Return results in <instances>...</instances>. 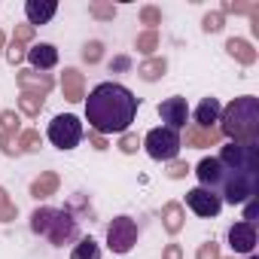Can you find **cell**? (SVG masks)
<instances>
[{
  "instance_id": "cell-1",
  "label": "cell",
  "mask_w": 259,
  "mask_h": 259,
  "mask_svg": "<svg viewBox=\"0 0 259 259\" xmlns=\"http://www.w3.org/2000/svg\"><path fill=\"white\" fill-rule=\"evenodd\" d=\"M141 101L122 82H98L85 98V122L92 135H125L138 116Z\"/></svg>"
},
{
  "instance_id": "cell-2",
  "label": "cell",
  "mask_w": 259,
  "mask_h": 259,
  "mask_svg": "<svg viewBox=\"0 0 259 259\" xmlns=\"http://www.w3.org/2000/svg\"><path fill=\"white\" fill-rule=\"evenodd\" d=\"M220 135L241 141V144H256L259 138V98L256 95H241L220 113Z\"/></svg>"
},
{
  "instance_id": "cell-3",
  "label": "cell",
  "mask_w": 259,
  "mask_h": 259,
  "mask_svg": "<svg viewBox=\"0 0 259 259\" xmlns=\"http://www.w3.org/2000/svg\"><path fill=\"white\" fill-rule=\"evenodd\" d=\"M31 232L40 235V238H46L52 247H64V244H70V241L79 238V220L67 207H49V204H43V207H37L31 213Z\"/></svg>"
},
{
  "instance_id": "cell-4",
  "label": "cell",
  "mask_w": 259,
  "mask_h": 259,
  "mask_svg": "<svg viewBox=\"0 0 259 259\" xmlns=\"http://www.w3.org/2000/svg\"><path fill=\"white\" fill-rule=\"evenodd\" d=\"M46 138H49V144H52L55 150L67 153V150H76V147L82 144V138H85V128H82L79 116H73V113H58V116L49 122V132H46Z\"/></svg>"
},
{
  "instance_id": "cell-5",
  "label": "cell",
  "mask_w": 259,
  "mask_h": 259,
  "mask_svg": "<svg viewBox=\"0 0 259 259\" xmlns=\"http://www.w3.org/2000/svg\"><path fill=\"white\" fill-rule=\"evenodd\" d=\"M220 165L226 171H238V174H259V144H241V141H229L220 150Z\"/></svg>"
},
{
  "instance_id": "cell-6",
  "label": "cell",
  "mask_w": 259,
  "mask_h": 259,
  "mask_svg": "<svg viewBox=\"0 0 259 259\" xmlns=\"http://www.w3.org/2000/svg\"><path fill=\"white\" fill-rule=\"evenodd\" d=\"M141 147H147L150 159L156 162H174L183 141H180V132H174V128H153V132H147V138L141 141Z\"/></svg>"
},
{
  "instance_id": "cell-7",
  "label": "cell",
  "mask_w": 259,
  "mask_h": 259,
  "mask_svg": "<svg viewBox=\"0 0 259 259\" xmlns=\"http://www.w3.org/2000/svg\"><path fill=\"white\" fill-rule=\"evenodd\" d=\"M138 244V223L132 217H113L110 226H107V247L116 253V256H125V253H132Z\"/></svg>"
},
{
  "instance_id": "cell-8",
  "label": "cell",
  "mask_w": 259,
  "mask_h": 259,
  "mask_svg": "<svg viewBox=\"0 0 259 259\" xmlns=\"http://www.w3.org/2000/svg\"><path fill=\"white\" fill-rule=\"evenodd\" d=\"M186 207L195 213V217H217L220 210H223V201H220V195L217 192H210V189H204V186H195V189H189L186 192Z\"/></svg>"
},
{
  "instance_id": "cell-9",
  "label": "cell",
  "mask_w": 259,
  "mask_h": 259,
  "mask_svg": "<svg viewBox=\"0 0 259 259\" xmlns=\"http://www.w3.org/2000/svg\"><path fill=\"white\" fill-rule=\"evenodd\" d=\"M159 116H162V122H168V128H174V132L186 128V122H189V104H186V98H180V95L165 98L159 104Z\"/></svg>"
},
{
  "instance_id": "cell-10",
  "label": "cell",
  "mask_w": 259,
  "mask_h": 259,
  "mask_svg": "<svg viewBox=\"0 0 259 259\" xmlns=\"http://www.w3.org/2000/svg\"><path fill=\"white\" fill-rule=\"evenodd\" d=\"M226 241H229V247H232V253H253V247H256V223H235V226H229V232H226Z\"/></svg>"
},
{
  "instance_id": "cell-11",
  "label": "cell",
  "mask_w": 259,
  "mask_h": 259,
  "mask_svg": "<svg viewBox=\"0 0 259 259\" xmlns=\"http://www.w3.org/2000/svg\"><path fill=\"white\" fill-rule=\"evenodd\" d=\"M16 82H19L22 92L43 95V98H46V92H52V85H55V79H52L49 73H40V70H19V73H16Z\"/></svg>"
},
{
  "instance_id": "cell-12",
  "label": "cell",
  "mask_w": 259,
  "mask_h": 259,
  "mask_svg": "<svg viewBox=\"0 0 259 259\" xmlns=\"http://www.w3.org/2000/svg\"><path fill=\"white\" fill-rule=\"evenodd\" d=\"M25 58L31 61V70H52L55 64H58V49L52 46V43H34L28 52H25Z\"/></svg>"
},
{
  "instance_id": "cell-13",
  "label": "cell",
  "mask_w": 259,
  "mask_h": 259,
  "mask_svg": "<svg viewBox=\"0 0 259 259\" xmlns=\"http://www.w3.org/2000/svg\"><path fill=\"white\" fill-rule=\"evenodd\" d=\"M58 13V4L55 0H28L25 4V16H28V25L37 28V25H49Z\"/></svg>"
},
{
  "instance_id": "cell-14",
  "label": "cell",
  "mask_w": 259,
  "mask_h": 259,
  "mask_svg": "<svg viewBox=\"0 0 259 259\" xmlns=\"http://www.w3.org/2000/svg\"><path fill=\"white\" fill-rule=\"evenodd\" d=\"M61 92H64V101H70V104H79L85 98V82H82V73L76 67H64V73H61Z\"/></svg>"
},
{
  "instance_id": "cell-15",
  "label": "cell",
  "mask_w": 259,
  "mask_h": 259,
  "mask_svg": "<svg viewBox=\"0 0 259 259\" xmlns=\"http://www.w3.org/2000/svg\"><path fill=\"white\" fill-rule=\"evenodd\" d=\"M195 174H198V180H201V186H204V189L217 192L220 177H223V165H220V159H217V156H204V159L195 165Z\"/></svg>"
},
{
  "instance_id": "cell-16",
  "label": "cell",
  "mask_w": 259,
  "mask_h": 259,
  "mask_svg": "<svg viewBox=\"0 0 259 259\" xmlns=\"http://www.w3.org/2000/svg\"><path fill=\"white\" fill-rule=\"evenodd\" d=\"M58 186H61V177L55 171H40V177L31 180V198L46 201V198H52L58 192Z\"/></svg>"
},
{
  "instance_id": "cell-17",
  "label": "cell",
  "mask_w": 259,
  "mask_h": 259,
  "mask_svg": "<svg viewBox=\"0 0 259 259\" xmlns=\"http://www.w3.org/2000/svg\"><path fill=\"white\" fill-rule=\"evenodd\" d=\"M220 138H223V135L217 132V128H198V125H189V128H186V147H192V150L217 147Z\"/></svg>"
},
{
  "instance_id": "cell-18",
  "label": "cell",
  "mask_w": 259,
  "mask_h": 259,
  "mask_svg": "<svg viewBox=\"0 0 259 259\" xmlns=\"http://www.w3.org/2000/svg\"><path fill=\"white\" fill-rule=\"evenodd\" d=\"M223 104L217 98H201V104L195 107V125L198 128H213V122H220Z\"/></svg>"
},
{
  "instance_id": "cell-19",
  "label": "cell",
  "mask_w": 259,
  "mask_h": 259,
  "mask_svg": "<svg viewBox=\"0 0 259 259\" xmlns=\"http://www.w3.org/2000/svg\"><path fill=\"white\" fill-rule=\"evenodd\" d=\"M162 226H165L168 235H177V232L186 226V210H183L180 201H168V204L162 207Z\"/></svg>"
},
{
  "instance_id": "cell-20",
  "label": "cell",
  "mask_w": 259,
  "mask_h": 259,
  "mask_svg": "<svg viewBox=\"0 0 259 259\" xmlns=\"http://www.w3.org/2000/svg\"><path fill=\"white\" fill-rule=\"evenodd\" d=\"M165 70H168V58H162V55H153V58H147V61L138 64V76H141L144 82H156V79H162Z\"/></svg>"
},
{
  "instance_id": "cell-21",
  "label": "cell",
  "mask_w": 259,
  "mask_h": 259,
  "mask_svg": "<svg viewBox=\"0 0 259 259\" xmlns=\"http://www.w3.org/2000/svg\"><path fill=\"white\" fill-rule=\"evenodd\" d=\"M226 52H229L232 58H238L241 64H253V61H256V49H253L247 40H241V37L226 40Z\"/></svg>"
},
{
  "instance_id": "cell-22",
  "label": "cell",
  "mask_w": 259,
  "mask_h": 259,
  "mask_svg": "<svg viewBox=\"0 0 259 259\" xmlns=\"http://www.w3.org/2000/svg\"><path fill=\"white\" fill-rule=\"evenodd\" d=\"M70 259H101V244L92 235H82V238H76V244L70 250Z\"/></svg>"
},
{
  "instance_id": "cell-23",
  "label": "cell",
  "mask_w": 259,
  "mask_h": 259,
  "mask_svg": "<svg viewBox=\"0 0 259 259\" xmlns=\"http://www.w3.org/2000/svg\"><path fill=\"white\" fill-rule=\"evenodd\" d=\"M40 147H43V138H40L37 128H25L19 135V150L22 153H40Z\"/></svg>"
},
{
  "instance_id": "cell-24",
  "label": "cell",
  "mask_w": 259,
  "mask_h": 259,
  "mask_svg": "<svg viewBox=\"0 0 259 259\" xmlns=\"http://www.w3.org/2000/svg\"><path fill=\"white\" fill-rule=\"evenodd\" d=\"M19 110L25 113V116H40V110H43V95H31V92H22V98H19Z\"/></svg>"
},
{
  "instance_id": "cell-25",
  "label": "cell",
  "mask_w": 259,
  "mask_h": 259,
  "mask_svg": "<svg viewBox=\"0 0 259 259\" xmlns=\"http://www.w3.org/2000/svg\"><path fill=\"white\" fill-rule=\"evenodd\" d=\"M67 210H70L76 220H79V217H85V213H89V217H95V210H92V204H89V195H85V192H73V198L67 201Z\"/></svg>"
},
{
  "instance_id": "cell-26",
  "label": "cell",
  "mask_w": 259,
  "mask_h": 259,
  "mask_svg": "<svg viewBox=\"0 0 259 259\" xmlns=\"http://www.w3.org/2000/svg\"><path fill=\"white\" fill-rule=\"evenodd\" d=\"M19 217V207H16V201L10 198V192L0 186V223H13Z\"/></svg>"
},
{
  "instance_id": "cell-27",
  "label": "cell",
  "mask_w": 259,
  "mask_h": 259,
  "mask_svg": "<svg viewBox=\"0 0 259 259\" xmlns=\"http://www.w3.org/2000/svg\"><path fill=\"white\" fill-rule=\"evenodd\" d=\"M19 135L22 132H0V153H4V156H22Z\"/></svg>"
},
{
  "instance_id": "cell-28",
  "label": "cell",
  "mask_w": 259,
  "mask_h": 259,
  "mask_svg": "<svg viewBox=\"0 0 259 259\" xmlns=\"http://www.w3.org/2000/svg\"><path fill=\"white\" fill-rule=\"evenodd\" d=\"M135 46H138V52H144V55H153V52L159 49V31H144V34H138Z\"/></svg>"
},
{
  "instance_id": "cell-29",
  "label": "cell",
  "mask_w": 259,
  "mask_h": 259,
  "mask_svg": "<svg viewBox=\"0 0 259 259\" xmlns=\"http://www.w3.org/2000/svg\"><path fill=\"white\" fill-rule=\"evenodd\" d=\"M89 16L98 19V22H110V19H116V7H113V4H101V0H95V4H89Z\"/></svg>"
},
{
  "instance_id": "cell-30",
  "label": "cell",
  "mask_w": 259,
  "mask_h": 259,
  "mask_svg": "<svg viewBox=\"0 0 259 259\" xmlns=\"http://www.w3.org/2000/svg\"><path fill=\"white\" fill-rule=\"evenodd\" d=\"M79 55H82V61H85V64H98V61L104 58V43H101V40H89V43L82 46V52H79Z\"/></svg>"
},
{
  "instance_id": "cell-31",
  "label": "cell",
  "mask_w": 259,
  "mask_h": 259,
  "mask_svg": "<svg viewBox=\"0 0 259 259\" xmlns=\"http://www.w3.org/2000/svg\"><path fill=\"white\" fill-rule=\"evenodd\" d=\"M223 25H226L223 13H207V16L201 19V31H204V34H220V31H223Z\"/></svg>"
},
{
  "instance_id": "cell-32",
  "label": "cell",
  "mask_w": 259,
  "mask_h": 259,
  "mask_svg": "<svg viewBox=\"0 0 259 259\" xmlns=\"http://www.w3.org/2000/svg\"><path fill=\"white\" fill-rule=\"evenodd\" d=\"M19 113L16 110H0V132H22L19 128Z\"/></svg>"
},
{
  "instance_id": "cell-33",
  "label": "cell",
  "mask_w": 259,
  "mask_h": 259,
  "mask_svg": "<svg viewBox=\"0 0 259 259\" xmlns=\"http://www.w3.org/2000/svg\"><path fill=\"white\" fill-rule=\"evenodd\" d=\"M141 22H144L150 31H156V25H162V10H159V7H144V10H141Z\"/></svg>"
},
{
  "instance_id": "cell-34",
  "label": "cell",
  "mask_w": 259,
  "mask_h": 259,
  "mask_svg": "<svg viewBox=\"0 0 259 259\" xmlns=\"http://www.w3.org/2000/svg\"><path fill=\"white\" fill-rule=\"evenodd\" d=\"M119 150H122L125 156L138 153V150H141V138H138V135H132V132H125V135L119 138Z\"/></svg>"
},
{
  "instance_id": "cell-35",
  "label": "cell",
  "mask_w": 259,
  "mask_h": 259,
  "mask_svg": "<svg viewBox=\"0 0 259 259\" xmlns=\"http://www.w3.org/2000/svg\"><path fill=\"white\" fill-rule=\"evenodd\" d=\"M195 259H223V256H220V244H217V241H204V244H198Z\"/></svg>"
},
{
  "instance_id": "cell-36",
  "label": "cell",
  "mask_w": 259,
  "mask_h": 259,
  "mask_svg": "<svg viewBox=\"0 0 259 259\" xmlns=\"http://www.w3.org/2000/svg\"><path fill=\"white\" fill-rule=\"evenodd\" d=\"M31 40H34V28H31V25H16V31H13V43L25 46V43H31Z\"/></svg>"
},
{
  "instance_id": "cell-37",
  "label": "cell",
  "mask_w": 259,
  "mask_h": 259,
  "mask_svg": "<svg viewBox=\"0 0 259 259\" xmlns=\"http://www.w3.org/2000/svg\"><path fill=\"white\" fill-rule=\"evenodd\" d=\"M165 174H168L171 180H183V177L189 174V165H186V162H177V159H174V162L168 165V171H165Z\"/></svg>"
},
{
  "instance_id": "cell-38",
  "label": "cell",
  "mask_w": 259,
  "mask_h": 259,
  "mask_svg": "<svg viewBox=\"0 0 259 259\" xmlns=\"http://www.w3.org/2000/svg\"><path fill=\"white\" fill-rule=\"evenodd\" d=\"M7 61H10V64H22V61H25V46L10 43V46H7Z\"/></svg>"
},
{
  "instance_id": "cell-39",
  "label": "cell",
  "mask_w": 259,
  "mask_h": 259,
  "mask_svg": "<svg viewBox=\"0 0 259 259\" xmlns=\"http://www.w3.org/2000/svg\"><path fill=\"white\" fill-rule=\"evenodd\" d=\"M162 259H183V247L180 244H168L165 253H162Z\"/></svg>"
},
{
  "instance_id": "cell-40",
  "label": "cell",
  "mask_w": 259,
  "mask_h": 259,
  "mask_svg": "<svg viewBox=\"0 0 259 259\" xmlns=\"http://www.w3.org/2000/svg\"><path fill=\"white\" fill-rule=\"evenodd\" d=\"M128 67H132V58L128 55H119V58L110 61V70H128Z\"/></svg>"
},
{
  "instance_id": "cell-41",
  "label": "cell",
  "mask_w": 259,
  "mask_h": 259,
  "mask_svg": "<svg viewBox=\"0 0 259 259\" xmlns=\"http://www.w3.org/2000/svg\"><path fill=\"white\" fill-rule=\"evenodd\" d=\"M89 141H92V147H95L98 153H104V150H107V138H101V135H89Z\"/></svg>"
},
{
  "instance_id": "cell-42",
  "label": "cell",
  "mask_w": 259,
  "mask_h": 259,
  "mask_svg": "<svg viewBox=\"0 0 259 259\" xmlns=\"http://www.w3.org/2000/svg\"><path fill=\"white\" fill-rule=\"evenodd\" d=\"M247 207H244V223H253V217H256V201L250 198V201H244Z\"/></svg>"
},
{
  "instance_id": "cell-43",
  "label": "cell",
  "mask_w": 259,
  "mask_h": 259,
  "mask_svg": "<svg viewBox=\"0 0 259 259\" xmlns=\"http://www.w3.org/2000/svg\"><path fill=\"white\" fill-rule=\"evenodd\" d=\"M4 46H7V37H4V31H0V52H4Z\"/></svg>"
},
{
  "instance_id": "cell-44",
  "label": "cell",
  "mask_w": 259,
  "mask_h": 259,
  "mask_svg": "<svg viewBox=\"0 0 259 259\" xmlns=\"http://www.w3.org/2000/svg\"><path fill=\"white\" fill-rule=\"evenodd\" d=\"M250 259H259V256H253V253H250Z\"/></svg>"
}]
</instances>
